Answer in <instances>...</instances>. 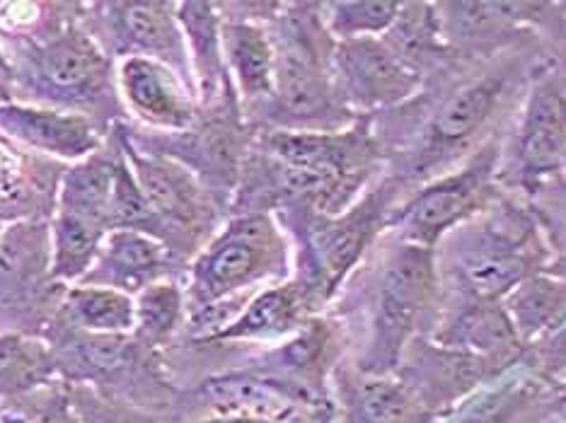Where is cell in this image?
I'll return each mask as SVG.
<instances>
[{
  "instance_id": "cell-37",
  "label": "cell",
  "mask_w": 566,
  "mask_h": 423,
  "mask_svg": "<svg viewBox=\"0 0 566 423\" xmlns=\"http://www.w3.org/2000/svg\"><path fill=\"white\" fill-rule=\"evenodd\" d=\"M71 394L83 423H160L156 416L140 412V409L128 406L124 402L107 400V396H102L99 392L90 388H83V384H71Z\"/></svg>"
},
{
  "instance_id": "cell-32",
  "label": "cell",
  "mask_w": 566,
  "mask_h": 423,
  "mask_svg": "<svg viewBox=\"0 0 566 423\" xmlns=\"http://www.w3.org/2000/svg\"><path fill=\"white\" fill-rule=\"evenodd\" d=\"M51 230V276L61 286L81 284L93 268L107 230L83 218L54 213L49 221Z\"/></svg>"
},
{
  "instance_id": "cell-7",
  "label": "cell",
  "mask_w": 566,
  "mask_h": 423,
  "mask_svg": "<svg viewBox=\"0 0 566 423\" xmlns=\"http://www.w3.org/2000/svg\"><path fill=\"white\" fill-rule=\"evenodd\" d=\"M405 199L400 184L382 175L354 207L337 215H274L291 240L293 274L319 315L329 310L346 281L388 230L390 213Z\"/></svg>"
},
{
  "instance_id": "cell-5",
  "label": "cell",
  "mask_w": 566,
  "mask_h": 423,
  "mask_svg": "<svg viewBox=\"0 0 566 423\" xmlns=\"http://www.w3.org/2000/svg\"><path fill=\"white\" fill-rule=\"evenodd\" d=\"M266 30L274 42L276 78L272 97L244 112L252 131H342L361 119L334 85L337 42L325 28L323 3H281Z\"/></svg>"
},
{
  "instance_id": "cell-15",
  "label": "cell",
  "mask_w": 566,
  "mask_h": 423,
  "mask_svg": "<svg viewBox=\"0 0 566 423\" xmlns=\"http://www.w3.org/2000/svg\"><path fill=\"white\" fill-rule=\"evenodd\" d=\"M332 73L339 97L356 117H378L402 107L427 83L382 36L337 42Z\"/></svg>"
},
{
  "instance_id": "cell-24",
  "label": "cell",
  "mask_w": 566,
  "mask_h": 423,
  "mask_svg": "<svg viewBox=\"0 0 566 423\" xmlns=\"http://www.w3.org/2000/svg\"><path fill=\"white\" fill-rule=\"evenodd\" d=\"M177 20L185 32L191 83L201 109L240 102L230 83L221 42V10L218 3H177Z\"/></svg>"
},
{
  "instance_id": "cell-35",
  "label": "cell",
  "mask_w": 566,
  "mask_h": 423,
  "mask_svg": "<svg viewBox=\"0 0 566 423\" xmlns=\"http://www.w3.org/2000/svg\"><path fill=\"white\" fill-rule=\"evenodd\" d=\"M0 423H83L73 404L71 384L51 380L12 400L0 402Z\"/></svg>"
},
{
  "instance_id": "cell-27",
  "label": "cell",
  "mask_w": 566,
  "mask_h": 423,
  "mask_svg": "<svg viewBox=\"0 0 566 423\" xmlns=\"http://www.w3.org/2000/svg\"><path fill=\"white\" fill-rule=\"evenodd\" d=\"M458 423H566V396L545 378L531 373L480 396Z\"/></svg>"
},
{
  "instance_id": "cell-4",
  "label": "cell",
  "mask_w": 566,
  "mask_h": 423,
  "mask_svg": "<svg viewBox=\"0 0 566 423\" xmlns=\"http://www.w3.org/2000/svg\"><path fill=\"white\" fill-rule=\"evenodd\" d=\"M293 274L291 240L272 213L228 215L185 274L187 327L182 339H209L256 290Z\"/></svg>"
},
{
  "instance_id": "cell-40",
  "label": "cell",
  "mask_w": 566,
  "mask_h": 423,
  "mask_svg": "<svg viewBox=\"0 0 566 423\" xmlns=\"http://www.w3.org/2000/svg\"><path fill=\"white\" fill-rule=\"evenodd\" d=\"M3 230H6V223H3V218H0V235H3Z\"/></svg>"
},
{
  "instance_id": "cell-8",
  "label": "cell",
  "mask_w": 566,
  "mask_h": 423,
  "mask_svg": "<svg viewBox=\"0 0 566 423\" xmlns=\"http://www.w3.org/2000/svg\"><path fill=\"white\" fill-rule=\"evenodd\" d=\"M42 341L61 380L136 406L160 423L175 421L182 388L167 370L165 356L146 349L134 335H87L56 315Z\"/></svg>"
},
{
  "instance_id": "cell-21",
  "label": "cell",
  "mask_w": 566,
  "mask_h": 423,
  "mask_svg": "<svg viewBox=\"0 0 566 423\" xmlns=\"http://www.w3.org/2000/svg\"><path fill=\"white\" fill-rule=\"evenodd\" d=\"M319 313L293 278L256 290L242 310L209 339H191L223 346H274L301 331Z\"/></svg>"
},
{
  "instance_id": "cell-12",
  "label": "cell",
  "mask_w": 566,
  "mask_h": 423,
  "mask_svg": "<svg viewBox=\"0 0 566 423\" xmlns=\"http://www.w3.org/2000/svg\"><path fill=\"white\" fill-rule=\"evenodd\" d=\"M51 276L49 221H20L0 235V335L42 339L63 293Z\"/></svg>"
},
{
  "instance_id": "cell-3",
  "label": "cell",
  "mask_w": 566,
  "mask_h": 423,
  "mask_svg": "<svg viewBox=\"0 0 566 423\" xmlns=\"http://www.w3.org/2000/svg\"><path fill=\"white\" fill-rule=\"evenodd\" d=\"M533 73L525 56H499L474 75L460 81L450 75V85H441L443 95H431V102L419 93L409 102L423 112L417 117L419 126L388 156L390 172L385 175L409 191L465 162L499 134L496 121L509 112L511 99L527 89Z\"/></svg>"
},
{
  "instance_id": "cell-36",
  "label": "cell",
  "mask_w": 566,
  "mask_h": 423,
  "mask_svg": "<svg viewBox=\"0 0 566 423\" xmlns=\"http://www.w3.org/2000/svg\"><path fill=\"white\" fill-rule=\"evenodd\" d=\"M527 209L543 230L549 252L566 256V177H552L531 191Z\"/></svg>"
},
{
  "instance_id": "cell-39",
  "label": "cell",
  "mask_w": 566,
  "mask_h": 423,
  "mask_svg": "<svg viewBox=\"0 0 566 423\" xmlns=\"http://www.w3.org/2000/svg\"><path fill=\"white\" fill-rule=\"evenodd\" d=\"M549 71L557 75L559 85L566 89V54H564V56H559L557 61H552V63H549Z\"/></svg>"
},
{
  "instance_id": "cell-22",
  "label": "cell",
  "mask_w": 566,
  "mask_h": 423,
  "mask_svg": "<svg viewBox=\"0 0 566 423\" xmlns=\"http://www.w3.org/2000/svg\"><path fill=\"white\" fill-rule=\"evenodd\" d=\"M332 423H433L436 416L419 404L395 376H364L344 361L332 376Z\"/></svg>"
},
{
  "instance_id": "cell-31",
  "label": "cell",
  "mask_w": 566,
  "mask_h": 423,
  "mask_svg": "<svg viewBox=\"0 0 566 423\" xmlns=\"http://www.w3.org/2000/svg\"><path fill=\"white\" fill-rule=\"evenodd\" d=\"M59 317L87 335H132L134 298L112 288L73 284L63 293Z\"/></svg>"
},
{
  "instance_id": "cell-20",
  "label": "cell",
  "mask_w": 566,
  "mask_h": 423,
  "mask_svg": "<svg viewBox=\"0 0 566 423\" xmlns=\"http://www.w3.org/2000/svg\"><path fill=\"white\" fill-rule=\"evenodd\" d=\"M185 274L187 266L179 264L160 240L134 230H112L81 284L112 288L136 298L158 281H185Z\"/></svg>"
},
{
  "instance_id": "cell-2",
  "label": "cell",
  "mask_w": 566,
  "mask_h": 423,
  "mask_svg": "<svg viewBox=\"0 0 566 423\" xmlns=\"http://www.w3.org/2000/svg\"><path fill=\"white\" fill-rule=\"evenodd\" d=\"M441 298L436 250L382 233L327 315L344 329L346 361L358 373L385 378L397 373L411 341L431 335Z\"/></svg>"
},
{
  "instance_id": "cell-1",
  "label": "cell",
  "mask_w": 566,
  "mask_h": 423,
  "mask_svg": "<svg viewBox=\"0 0 566 423\" xmlns=\"http://www.w3.org/2000/svg\"><path fill=\"white\" fill-rule=\"evenodd\" d=\"M0 46L15 102L81 114L102 131L128 121L112 61L83 24V3H0Z\"/></svg>"
},
{
  "instance_id": "cell-33",
  "label": "cell",
  "mask_w": 566,
  "mask_h": 423,
  "mask_svg": "<svg viewBox=\"0 0 566 423\" xmlns=\"http://www.w3.org/2000/svg\"><path fill=\"white\" fill-rule=\"evenodd\" d=\"M56 378L54 358L42 339L0 335V402Z\"/></svg>"
},
{
  "instance_id": "cell-29",
  "label": "cell",
  "mask_w": 566,
  "mask_h": 423,
  "mask_svg": "<svg viewBox=\"0 0 566 423\" xmlns=\"http://www.w3.org/2000/svg\"><path fill=\"white\" fill-rule=\"evenodd\" d=\"M521 341L531 346L545 341L566 319V281L549 272L531 276L501 300Z\"/></svg>"
},
{
  "instance_id": "cell-10",
  "label": "cell",
  "mask_w": 566,
  "mask_h": 423,
  "mask_svg": "<svg viewBox=\"0 0 566 423\" xmlns=\"http://www.w3.org/2000/svg\"><path fill=\"white\" fill-rule=\"evenodd\" d=\"M119 126L128 144L187 168L230 215L244 160H248L254 140V131L244 121L240 102L201 109L197 121L185 131L158 134L128 121Z\"/></svg>"
},
{
  "instance_id": "cell-30",
  "label": "cell",
  "mask_w": 566,
  "mask_h": 423,
  "mask_svg": "<svg viewBox=\"0 0 566 423\" xmlns=\"http://www.w3.org/2000/svg\"><path fill=\"white\" fill-rule=\"evenodd\" d=\"M187 327V296L179 278H165L134 298V339L150 351L165 353L182 339Z\"/></svg>"
},
{
  "instance_id": "cell-11",
  "label": "cell",
  "mask_w": 566,
  "mask_h": 423,
  "mask_svg": "<svg viewBox=\"0 0 566 423\" xmlns=\"http://www.w3.org/2000/svg\"><path fill=\"white\" fill-rule=\"evenodd\" d=\"M117 128L126 160L144 189L153 218H156L158 240L172 252L179 264L189 266L206 247V242L228 221V213L187 168L128 144L119 124Z\"/></svg>"
},
{
  "instance_id": "cell-18",
  "label": "cell",
  "mask_w": 566,
  "mask_h": 423,
  "mask_svg": "<svg viewBox=\"0 0 566 423\" xmlns=\"http://www.w3.org/2000/svg\"><path fill=\"white\" fill-rule=\"evenodd\" d=\"M429 339L448 346V349L480 358L499 376L509 373L511 366L521 363L527 351L504 305L486 300L453 298V303L443 307L441 298V313Z\"/></svg>"
},
{
  "instance_id": "cell-23",
  "label": "cell",
  "mask_w": 566,
  "mask_h": 423,
  "mask_svg": "<svg viewBox=\"0 0 566 423\" xmlns=\"http://www.w3.org/2000/svg\"><path fill=\"white\" fill-rule=\"evenodd\" d=\"M69 165L36 156L0 136V218L3 223L51 221Z\"/></svg>"
},
{
  "instance_id": "cell-28",
  "label": "cell",
  "mask_w": 566,
  "mask_h": 423,
  "mask_svg": "<svg viewBox=\"0 0 566 423\" xmlns=\"http://www.w3.org/2000/svg\"><path fill=\"white\" fill-rule=\"evenodd\" d=\"M397 56L407 61L427 81L429 73H441L462 61L443 42L436 3H402L392 28L382 34Z\"/></svg>"
},
{
  "instance_id": "cell-17",
  "label": "cell",
  "mask_w": 566,
  "mask_h": 423,
  "mask_svg": "<svg viewBox=\"0 0 566 423\" xmlns=\"http://www.w3.org/2000/svg\"><path fill=\"white\" fill-rule=\"evenodd\" d=\"M117 87L128 124L146 131H185L201 112L195 89L158 61H119Z\"/></svg>"
},
{
  "instance_id": "cell-25",
  "label": "cell",
  "mask_w": 566,
  "mask_h": 423,
  "mask_svg": "<svg viewBox=\"0 0 566 423\" xmlns=\"http://www.w3.org/2000/svg\"><path fill=\"white\" fill-rule=\"evenodd\" d=\"M221 10V8H218ZM221 42L230 83L235 87L242 114L264 102L274 93L276 54L274 42L264 22L230 15L221 10Z\"/></svg>"
},
{
  "instance_id": "cell-26",
  "label": "cell",
  "mask_w": 566,
  "mask_h": 423,
  "mask_svg": "<svg viewBox=\"0 0 566 423\" xmlns=\"http://www.w3.org/2000/svg\"><path fill=\"white\" fill-rule=\"evenodd\" d=\"M122 158L124 146L117 126H114L97 152L81 162L69 165L66 172H63L54 213L83 218V221L102 225L109 233L114 179H117Z\"/></svg>"
},
{
  "instance_id": "cell-19",
  "label": "cell",
  "mask_w": 566,
  "mask_h": 423,
  "mask_svg": "<svg viewBox=\"0 0 566 423\" xmlns=\"http://www.w3.org/2000/svg\"><path fill=\"white\" fill-rule=\"evenodd\" d=\"M0 136L42 158L75 165L102 148L107 131L81 114L8 102L0 105Z\"/></svg>"
},
{
  "instance_id": "cell-13",
  "label": "cell",
  "mask_w": 566,
  "mask_h": 423,
  "mask_svg": "<svg viewBox=\"0 0 566 423\" xmlns=\"http://www.w3.org/2000/svg\"><path fill=\"white\" fill-rule=\"evenodd\" d=\"M83 24L112 61H158L195 89L185 32L177 20V3L97 0V3H83Z\"/></svg>"
},
{
  "instance_id": "cell-6",
  "label": "cell",
  "mask_w": 566,
  "mask_h": 423,
  "mask_svg": "<svg viewBox=\"0 0 566 423\" xmlns=\"http://www.w3.org/2000/svg\"><path fill=\"white\" fill-rule=\"evenodd\" d=\"M549 262L552 252L527 203L504 197L436 245L441 288L468 300L501 303Z\"/></svg>"
},
{
  "instance_id": "cell-38",
  "label": "cell",
  "mask_w": 566,
  "mask_h": 423,
  "mask_svg": "<svg viewBox=\"0 0 566 423\" xmlns=\"http://www.w3.org/2000/svg\"><path fill=\"white\" fill-rule=\"evenodd\" d=\"M8 102H15V85H12L10 63L0 46V105H8Z\"/></svg>"
},
{
  "instance_id": "cell-14",
  "label": "cell",
  "mask_w": 566,
  "mask_h": 423,
  "mask_svg": "<svg viewBox=\"0 0 566 423\" xmlns=\"http://www.w3.org/2000/svg\"><path fill=\"white\" fill-rule=\"evenodd\" d=\"M566 152V89L549 66H537L525 89L518 121L501 152L499 184L527 197L547 179L562 175Z\"/></svg>"
},
{
  "instance_id": "cell-16",
  "label": "cell",
  "mask_w": 566,
  "mask_h": 423,
  "mask_svg": "<svg viewBox=\"0 0 566 423\" xmlns=\"http://www.w3.org/2000/svg\"><path fill=\"white\" fill-rule=\"evenodd\" d=\"M395 378L417 396L423 409L441 419L480 384L494 382L499 373L480 358L419 337L405 351Z\"/></svg>"
},
{
  "instance_id": "cell-34",
  "label": "cell",
  "mask_w": 566,
  "mask_h": 423,
  "mask_svg": "<svg viewBox=\"0 0 566 423\" xmlns=\"http://www.w3.org/2000/svg\"><path fill=\"white\" fill-rule=\"evenodd\" d=\"M400 8L392 0H334L323 3V20L334 42L368 40L388 32Z\"/></svg>"
},
{
  "instance_id": "cell-9",
  "label": "cell",
  "mask_w": 566,
  "mask_h": 423,
  "mask_svg": "<svg viewBox=\"0 0 566 423\" xmlns=\"http://www.w3.org/2000/svg\"><path fill=\"white\" fill-rule=\"evenodd\" d=\"M501 152L504 134H496L458 170L431 179L397 203L385 233L409 245L436 250L448 233L472 221L501 197Z\"/></svg>"
}]
</instances>
